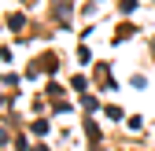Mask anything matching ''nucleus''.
Wrapping results in <instances>:
<instances>
[{
  "label": "nucleus",
  "instance_id": "f257e3e1",
  "mask_svg": "<svg viewBox=\"0 0 155 151\" xmlns=\"http://www.w3.org/2000/svg\"><path fill=\"white\" fill-rule=\"evenodd\" d=\"M133 4H137V0H122V11H129V8H133Z\"/></svg>",
  "mask_w": 155,
  "mask_h": 151
}]
</instances>
